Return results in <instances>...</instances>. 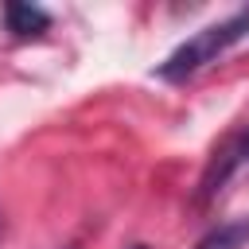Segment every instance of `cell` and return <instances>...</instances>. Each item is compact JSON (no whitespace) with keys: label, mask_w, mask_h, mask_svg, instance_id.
<instances>
[{"label":"cell","mask_w":249,"mask_h":249,"mask_svg":"<svg viewBox=\"0 0 249 249\" xmlns=\"http://www.w3.org/2000/svg\"><path fill=\"white\" fill-rule=\"evenodd\" d=\"M249 35V4L245 8H237V12H230L226 19H214V23H206V27H198L191 39H183L152 74L160 78V82H187V78H195L198 70H206L210 62H218L230 47H237L241 39Z\"/></svg>","instance_id":"1"},{"label":"cell","mask_w":249,"mask_h":249,"mask_svg":"<svg viewBox=\"0 0 249 249\" xmlns=\"http://www.w3.org/2000/svg\"><path fill=\"white\" fill-rule=\"evenodd\" d=\"M245 167H249V117H241V121L214 144V152H210V160H206V167H202V175H198L195 198H198L202 206L214 202Z\"/></svg>","instance_id":"2"},{"label":"cell","mask_w":249,"mask_h":249,"mask_svg":"<svg viewBox=\"0 0 249 249\" xmlns=\"http://www.w3.org/2000/svg\"><path fill=\"white\" fill-rule=\"evenodd\" d=\"M4 27L16 39H39L51 27V12L39 4H27V0H12V4H4Z\"/></svg>","instance_id":"3"},{"label":"cell","mask_w":249,"mask_h":249,"mask_svg":"<svg viewBox=\"0 0 249 249\" xmlns=\"http://www.w3.org/2000/svg\"><path fill=\"white\" fill-rule=\"evenodd\" d=\"M245 245H249V214L218 222L195 241V249H245Z\"/></svg>","instance_id":"4"},{"label":"cell","mask_w":249,"mask_h":249,"mask_svg":"<svg viewBox=\"0 0 249 249\" xmlns=\"http://www.w3.org/2000/svg\"><path fill=\"white\" fill-rule=\"evenodd\" d=\"M128 249H148V245H128Z\"/></svg>","instance_id":"5"}]
</instances>
